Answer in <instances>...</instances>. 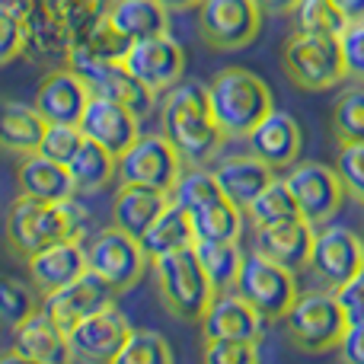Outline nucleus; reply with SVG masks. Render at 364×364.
I'll return each instance as SVG.
<instances>
[{"instance_id": "1", "label": "nucleus", "mask_w": 364, "mask_h": 364, "mask_svg": "<svg viewBox=\"0 0 364 364\" xmlns=\"http://www.w3.org/2000/svg\"><path fill=\"white\" fill-rule=\"evenodd\" d=\"M160 122H164V134L173 141L179 157L192 166H201L211 157H218V151L227 141V134L220 132L211 112L205 83L179 80L176 87L166 90Z\"/></svg>"}, {"instance_id": "2", "label": "nucleus", "mask_w": 364, "mask_h": 364, "mask_svg": "<svg viewBox=\"0 0 364 364\" xmlns=\"http://www.w3.org/2000/svg\"><path fill=\"white\" fill-rule=\"evenodd\" d=\"M87 224L90 214L74 195L61 201L19 195L10 205V218H6V243L13 246L16 256L26 259L42 246L58 243V240H83Z\"/></svg>"}, {"instance_id": "3", "label": "nucleus", "mask_w": 364, "mask_h": 364, "mask_svg": "<svg viewBox=\"0 0 364 364\" xmlns=\"http://www.w3.org/2000/svg\"><path fill=\"white\" fill-rule=\"evenodd\" d=\"M23 6L29 48L48 58H64L77 36L109 13L112 0H16Z\"/></svg>"}, {"instance_id": "4", "label": "nucleus", "mask_w": 364, "mask_h": 364, "mask_svg": "<svg viewBox=\"0 0 364 364\" xmlns=\"http://www.w3.org/2000/svg\"><path fill=\"white\" fill-rule=\"evenodd\" d=\"M211 112L227 138H246L275 109L272 90L246 68H224L205 83Z\"/></svg>"}, {"instance_id": "5", "label": "nucleus", "mask_w": 364, "mask_h": 364, "mask_svg": "<svg viewBox=\"0 0 364 364\" xmlns=\"http://www.w3.org/2000/svg\"><path fill=\"white\" fill-rule=\"evenodd\" d=\"M151 269H154V278H157V291H160L164 307L176 320L201 323L208 304H211V297L218 291L208 282L205 269H201L198 256H195V246L151 259Z\"/></svg>"}, {"instance_id": "6", "label": "nucleus", "mask_w": 364, "mask_h": 364, "mask_svg": "<svg viewBox=\"0 0 364 364\" xmlns=\"http://www.w3.org/2000/svg\"><path fill=\"white\" fill-rule=\"evenodd\" d=\"M282 68L297 90H329L348 77L339 36L297 29L282 48Z\"/></svg>"}, {"instance_id": "7", "label": "nucleus", "mask_w": 364, "mask_h": 364, "mask_svg": "<svg viewBox=\"0 0 364 364\" xmlns=\"http://www.w3.org/2000/svg\"><path fill=\"white\" fill-rule=\"evenodd\" d=\"M284 323H288L291 342H294L301 352H310V355L339 348L342 336H346V329H348L346 310H342L336 291H329V288L297 294L294 307L288 310Z\"/></svg>"}, {"instance_id": "8", "label": "nucleus", "mask_w": 364, "mask_h": 364, "mask_svg": "<svg viewBox=\"0 0 364 364\" xmlns=\"http://www.w3.org/2000/svg\"><path fill=\"white\" fill-rule=\"evenodd\" d=\"M83 250H87V269L96 272L102 282H109L119 294L132 291L151 265V256L144 252L141 240L115 224L93 233L90 243H83Z\"/></svg>"}, {"instance_id": "9", "label": "nucleus", "mask_w": 364, "mask_h": 364, "mask_svg": "<svg viewBox=\"0 0 364 364\" xmlns=\"http://www.w3.org/2000/svg\"><path fill=\"white\" fill-rule=\"evenodd\" d=\"M182 170H186V160L179 157L166 134H138V141L115 157L119 186H147L157 192H173Z\"/></svg>"}, {"instance_id": "10", "label": "nucleus", "mask_w": 364, "mask_h": 364, "mask_svg": "<svg viewBox=\"0 0 364 364\" xmlns=\"http://www.w3.org/2000/svg\"><path fill=\"white\" fill-rule=\"evenodd\" d=\"M237 291L252 310H256L262 320H284L288 310L297 301V282L294 272L284 269V265L265 259L262 252H252L243 259V269L237 278Z\"/></svg>"}, {"instance_id": "11", "label": "nucleus", "mask_w": 364, "mask_h": 364, "mask_svg": "<svg viewBox=\"0 0 364 364\" xmlns=\"http://www.w3.org/2000/svg\"><path fill=\"white\" fill-rule=\"evenodd\" d=\"M198 36L208 48L237 51L256 42L262 29L259 0H198Z\"/></svg>"}, {"instance_id": "12", "label": "nucleus", "mask_w": 364, "mask_h": 364, "mask_svg": "<svg viewBox=\"0 0 364 364\" xmlns=\"http://www.w3.org/2000/svg\"><path fill=\"white\" fill-rule=\"evenodd\" d=\"M307 269L314 272V278L323 288H342L364 269V243L348 227L323 224L314 233V250H310Z\"/></svg>"}, {"instance_id": "13", "label": "nucleus", "mask_w": 364, "mask_h": 364, "mask_svg": "<svg viewBox=\"0 0 364 364\" xmlns=\"http://www.w3.org/2000/svg\"><path fill=\"white\" fill-rule=\"evenodd\" d=\"M132 323L125 320L119 307H102L96 314L83 316L77 326L68 329V346L70 361H90V364H109L119 358L122 346H125Z\"/></svg>"}, {"instance_id": "14", "label": "nucleus", "mask_w": 364, "mask_h": 364, "mask_svg": "<svg viewBox=\"0 0 364 364\" xmlns=\"http://www.w3.org/2000/svg\"><path fill=\"white\" fill-rule=\"evenodd\" d=\"M288 188L294 192L297 205H301V214L304 220H310L314 227H323L336 218V211L342 208L346 201V186H342L339 173L336 166H326V164H301L284 176Z\"/></svg>"}, {"instance_id": "15", "label": "nucleus", "mask_w": 364, "mask_h": 364, "mask_svg": "<svg viewBox=\"0 0 364 364\" xmlns=\"http://www.w3.org/2000/svg\"><path fill=\"white\" fill-rule=\"evenodd\" d=\"M128 70L138 77L141 83L154 90V93H166L170 87H176L186 74V51L170 32L151 38H138L128 45L125 58H122Z\"/></svg>"}, {"instance_id": "16", "label": "nucleus", "mask_w": 364, "mask_h": 364, "mask_svg": "<svg viewBox=\"0 0 364 364\" xmlns=\"http://www.w3.org/2000/svg\"><path fill=\"white\" fill-rule=\"evenodd\" d=\"M115 297H119V291L109 282H102L96 272L87 269L83 275H77L74 282L64 284V288H55V291H48V294H42L38 307L61 329H70V326H77L83 316L96 314V310H102V307H112Z\"/></svg>"}, {"instance_id": "17", "label": "nucleus", "mask_w": 364, "mask_h": 364, "mask_svg": "<svg viewBox=\"0 0 364 364\" xmlns=\"http://www.w3.org/2000/svg\"><path fill=\"white\" fill-rule=\"evenodd\" d=\"M0 361H36V364H68L70 346L68 329H61L42 307L32 310L23 323L13 326L10 355Z\"/></svg>"}, {"instance_id": "18", "label": "nucleus", "mask_w": 364, "mask_h": 364, "mask_svg": "<svg viewBox=\"0 0 364 364\" xmlns=\"http://www.w3.org/2000/svg\"><path fill=\"white\" fill-rule=\"evenodd\" d=\"M90 96H93L90 83L74 68L64 64V68H55L42 77L32 106L45 119V125H77Z\"/></svg>"}, {"instance_id": "19", "label": "nucleus", "mask_w": 364, "mask_h": 364, "mask_svg": "<svg viewBox=\"0 0 364 364\" xmlns=\"http://www.w3.org/2000/svg\"><path fill=\"white\" fill-rule=\"evenodd\" d=\"M138 122H141L138 115L128 112L125 106L93 93L87 102V109H83L80 122H77V128L83 132V138L96 141V144H102L109 154L119 157L122 151H128V147L138 141V134H141Z\"/></svg>"}, {"instance_id": "20", "label": "nucleus", "mask_w": 364, "mask_h": 364, "mask_svg": "<svg viewBox=\"0 0 364 364\" xmlns=\"http://www.w3.org/2000/svg\"><path fill=\"white\" fill-rule=\"evenodd\" d=\"M128 45H132V38H128L106 13V16H100L93 26H87V29L70 42V48L64 51V64L74 68L80 77H87L90 70L102 68V64L122 61Z\"/></svg>"}, {"instance_id": "21", "label": "nucleus", "mask_w": 364, "mask_h": 364, "mask_svg": "<svg viewBox=\"0 0 364 364\" xmlns=\"http://www.w3.org/2000/svg\"><path fill=\"white\" fill-rule=\"evenodd\" d=\"M246 144H250L252 157L262 160L265 166L284 170V166H291L297 157H301L304 134H301V125H297L288 112L272 109V112L246 134Z\"/></svg>"}, {"instance_id": "22", "label": "nucleus", "mask_w": 364, "mask_h": 364, "mask_svg": "<svg viewBox=\"0 0 364 364\" xmlns=\"http://www.w3.org/2000/svg\"><path fill=\"white\" fill-rule=\"evenodd\" d=\"M26 269H29V282L38 294L64 288L68 282L87 272L83 240H58V243L42 246L32 256H26Z\"/></svg>"}, {"instance_id": "23", "label": "nucleus", "mask_w": 364, "mask_h": 364, "mask_svg": "<svg viewBox=\"0 0 364 364\" xmlns=\"http://www.w3.org/2000/svg\"><path fill=\"white\" fill-rule=\"evenodd\" d=\"M262 316L237 294V291H218L201 316V336L205 339H256L262 333Z\"/></svg>"}, {"instance_id": "24", "label": "nucleus", "mask_w": 364, "mask_h": 364, "mask_svg": "<svg viewBox=\"0 0 364 364\" xmlns=\"http://www.w3.org/2000/svg\"><path fill=\"white\" fill-rule=\"evenodd\" d=\"M314 233L316 227L310 220H284V224L259 227L256 230V252H262L265 259L284 265V269L297 272L307 265L310 250H314Z\"/></svg>"}, {"instance_id": "25", "label": "nucleus", "mask_w": 364, "mask_h": 364, "mask_svg": "<svg viewBox=\"0 0 364 364\" xmlns=\"http://www.w3.org/2000/svg\"><path fill=\"white\" fill-rule=\"evenodd\" d=\"M83 80L90 83V90H93L96 96H106V100L119 102V106H125L128 112H134L138 119H144L154 109V102H157V93H154L147 83H141L122 61L102 64V68L90 70Z\"/></svg>"}, {"instance_id": "26", "label": "nucleus", "mask_w": 364, "mask_h": 364, "mask_svg": "<svg viewBox=\"0 0 364 364\" xmlns=\"http://www.w3.org/2000/svg\"><path fill=\"white\" fill-rule=\"evenodd\" d=\"M166 205H170V192H157L147 186H119L112 198V224L141 240Z\"/></svg>"}, {"instance_id": "27", "label": "nucleus", "mask_w": 364, "mask_h": 364, "mask_svg": "<svg viewBox=\"0 0 364 364\" xmlns=\"http://www.w3.org/2000/svg\"><path fill=\"white\" fill-rule=\"evenodd\" d=\"M16 186L19 195H29V198H42V201H61L74 195V182L64 164L42 157V154H26L19 160L16 170Z\"/></svg>"}, {"instance_id": "28", "label": "nucleus", "mask_w": 364, "mask_h": 364, "mask_svg": "<svg viewBox=\"0 0 364 364\" xmlns=\"http://www.w3.org/2000/svg\"><path fill=\"white\" fill-rule=\"evenodd\" d=\"M45 134V119L36 112V106L4 100L0 102V151L13 157L38 151V141Z\"/></svg>"}, {"instance_id": "29", "label": "nucleus", "mask_w": 364, "mask_h": 364, "mask_svg": "<svg viewBox=\"0 0 364 364\" xmlns=\"http://www.w3.org/2000/svg\"><path fill=\"white\" fill-rule=\"evenodd\" d=\"M214 176L220 182V192L233 201V205L246 208L272 179H275V170L265 166L262 160H256L252 154L246 157H230L214 170Z\"/></svg>"}, {"instance_id": "30", "label": "nucleus", "mask_w": 364, "mask_h": 364, "mask_svg": "<svg viewBox=\"0 0 364 364\" xmlns=\"http://www.w3.org/2000/svg\"><path fill=\"white\" fill-rule=\"evenodd\" d=\"M141 246L151 259L164 256V252H176L186 246H195V227H192V214L170 198V205L160 211V218L147 227V233L141 237Z\"/></svg>"}, {"instance_id": "31", "label": "nucleus", "mask_w": 364, "mask_h": 364, "mask_svg": "<svg viewBox=\"0 0 364 364\" xmlns=\"http://www.w3.org/2000/svg\"><path fill=\"white\" fill-rule=\"evenodd\" d=\"M109 19L132 42L170 32V10L160 0H112L109 4Z\"/></svg>"}, {"instance_id": "32", "label": "nucleus", "mask_w": 364, "mask_h": 364, "mask_svg": "<svg viewBox=\"0 0 364 364\" xmlns=\"http://www.w3.org/2000/svg\"><path fill=\"white\" fill-rule=\"evenodd\" d=\"M68 173L74 182V192H100L115 176V154H109L96 141L83 138L77 154L68 160Z\"/></svg>"}, {"instance_id": "33", "label": "nucleus", "mask_w": 364, "mask_h": 364, "mask_svg": "<svg viewBox=\"0 0 364 364\" xmlns=\"http://www.w3.org/2000/svg\"><path fill=\"white\" fill-rule=\"evenodd\" d=\"M192 214V227H195V240H208V243H227V240H240L243 233V208L233 205L227 195L208 201V205L195 208Z\"/></svg>"}, {"instance_id": "34", "label": "nucleus", "mask_w": 364, "mask_h": 364, "mask_svg": "<svg viewBox=\"0 0 364 364\" xmlns=\"http://www.w3.org/2000/svg\"><path fill=\"white\" fill-rule=\"evenodd\" d=\"M195 256H198L201 269H205L208 282L214 291H233L237 288L240 269H243V250L237 240L227 243H208V240H195Z\"/></svg>"}, {"instance_id": "35", "label": "nucleus", "mask_w": 364, "mask_h": 364, "mask_svg": "<svg viewBox=\"0 0 364 364\" xmlns=\"http://www.w3.org/2000/svg\"><path fill=\"white\" fill-rule=\"evenodd\" d=\"M243 214L250 218V224L256 227H272V224H284V220H297L304 218L301 214V205H297L294 192L288 188L284 179H272L250 205L243 208Z\"/></svg>"}, {"instance_id": "36", "label": "nucleus", "mask_w": 364, "mask_h": 364, "mask_svg": "<svg viewBox=\"0 0 364 364\" xmlns=\"http://www.w3.org/2000/svg\"><path fill=\"white\" fill-rule=\"evenodd\" d=\"M329 128H333V138L339 147L364 144V87H348L336 96Z\"/></svg>"}, {"instance_id": "37", "label": "nucleus", "mask_w": 364, "mask_h": 364, "mask_svg": "<svg viewBox=\"0 0 364 364\" xmlns=\"http://www.w3.org/2000/svg\"><path fill=\"white\" fill-rule=\"evenodd\" d=\"M220 182L214 176V170H201V166H192V170H182L176 186H173L170 198L179 201L186 211H195V208L208 205V201L220 198Z\"/></svg>"}, {"instance_id": "38", "label": "nucleus", "mask_w": 364, "mask_h": 364, "mask_svg": "<svg viewBox=\"0 0 364 364\" xmlns=\"http://www.w3.org/2000/svg\"><path fill=\"white\" fill-rule=\"evenodd\" d=\"M173 361V348L154 329H132L122 346L115 364H170Z\"/></svg>"}, {"instance_id": "39", "label": "nucleus", "mask_w": 364, "mask_h": 364, "mask_svg": "<svg viewBox=\"0 0 364 364\" xmlns=\"http://www.w3.org/2000/svg\"><path fill=\"white\" fill-rule=\"evenodd\" d=\"M26 48H29V29L23 6L16 0H0V64H10Z\"/></svg>"}, {"instance_id": "40", "label": "nucleus", "mask_w": 364, "mask_h": 364, "mask_svg": "<svg viewBox=\"0 0 364 364\" xmlns=\"http://www.w3.org/2000/svg\"><path fill=\"white\" fill-rule=\"evenodd\" d=\"M297 23H301L304 32H316V36H342V29L348 26V19L333 0H301V6H297Z\"/></svg>"}, {"instance_id": "41", "label": "nucleus", "mask_w": 364, "mask_h": 364, "mask_svg": "<svg viewBox=\"0 0 364 364\" xmlns=\"http://www.w3.org/2000/svg\"><path fill=\"white\" fill-rule=\"evenodd\" d=\"M36 294L38 291H32V284L19 282V278H0V320L10 329L23 323L32 310H38Z\"/></svg>"}, {"instance_id": "42", "label": "nucleus", "mask_w": 364, "mask_h": 364, "mask_svg": "<svg viewBox=\"0 0 364 364\" xmlns=\"http://www.w3.org/2000/svg\"><path fill=\"white\" fill-rule=\"evenodd\" d=\"M80 141H83V132L77 125H45V134L38 141V154L68 166V160L77 154Z\"/></svg>"}, {"instance_id": "43", "label": "nucleus", "mask_w": 364, "mask_h": 364, "mask_svg": "<svg viewBox=\"0 0 364 364\" xmlns=\"http://www.w3.org/2000/svg\"><path fill=\"white\" fill-rule=\"evenodd\" d=\"M336 173H339L342 186H346V195H352L358 205H364V144L339 147Z\"/></svg>"}, {"instance_id": "44", "label": "nucleus", "mask_w": 364, "mask_h": 364, "mask_svg": "<svg viewBox=\"0 0 364 364\" xmlns=\"http://www.w3.org/2000/svg\"><path fill=\"white\" fill-rule=\"evenodd\" d=\"M208 364H252L259 361L256 339H205Z\"/></svg>"}, {"instance_id": "45", "label": "nucleus", "mask_w": 364, "mask_h": 364, "mask_svg": "<svg viewBox=\"0 0 364 364\" xmlns=\"http://www.w3.org/2000/svg\"><path fill=\"white\" fill-rule=\"evenodd\" d=\"M339 45H342V58H346L348 77L364 83V19H355V23H348L346 29H342Z\"/></svg>"}, {"instance_id": "46", "label": "nucleus", "mask_w": 364, "mask_h": 364, "mask_svg": "<svg viewBox=\"0 0 364 364\" xmlns=\"http://www.w3.org/2000/svg\"><path fill=\"white\" fill-rule=\"evenodd\" d=\"M336 297H339L342 310H346V316H348V326H364V269L352 282L336 288Z\"/></svg>"}, {"instance_id": "47", "label": "nucleus", "mask_w": 364, "mask_h": 364, "mask_svg": "<svg viewBox=\"0 0 364 364\" xmlns=\"http://www.w3.org/2000/svg\"><path fill=\"white\" fill-rule=\"evenodd\" d=\"M339 355L348 364H364V326H348L339 342Z\"/></svg>"}, {"instance_id": "48", "label": "nucleus", "mask_w": 364, "mask_h": 364, "mask_svg": "<svg viewBox=\"0 0 364 364\" xmlns=\"http://www.w3.org/2000/svg\"><path fill=\"white\" fill-rule=\"evenodd\" d=\"M259 6L269 10V13H275V16H288V13H297L301 0H259Z\"/></svg>"}, {"instance_id": "49", "label": "nucleus", "mask_w": 364, "mask_h": 364, "mask_svg": "<svg viewBox=\"0 0 364 364\" xmlns=\"http://www.w3.org/2000/svg\"><path fill=\"white\" fill-rule=\"evenodd\" d=\"M336 6H339L342 13H346L348 23H355V19H364V0H333Z\"/></svg>"}, {"instance_id": "50", "label": "nucleus", "mask_w": 364, "mask_h": 364, "mask_svg": "<svg viewBox=\"0 0 364 364\" xmlns=\"http://www.w3.org/2000/svg\"><path fill=\"white\" fill-rule=\"evenodd\" d=\"M160 4H164L170 13H179V10H192V6H198V0H160Z\"/></svg>"}]
</instances>
